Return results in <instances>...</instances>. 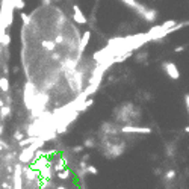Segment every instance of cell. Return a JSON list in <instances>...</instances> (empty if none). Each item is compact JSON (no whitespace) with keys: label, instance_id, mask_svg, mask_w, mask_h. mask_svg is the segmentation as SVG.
<instances>
[{"label":"cell","instance_id":"1","mask_svg":"<svg viewBox=\"0 0 189 189\" xmlns=\"http://www.w3.org/2000/svg\"><path fill=\"white\" fill-rule=\"evenodd\" d=\"M14 8L11 5V0H2L0 8V39L6 34V29L12 24V12Z\"/></svg>","mask_w":189,"mask_h":189},{"label":"cell","instance_id":"2","mask_svg":"<svg viewBox=\"0 0 189 189\" xmlns=\"http://www.w3.org/2000/svg\"><path fill=\"white\" fill-rule=\"evenodd\" d=\"M124 5H127L130 9H135V12H138L144 20H147L148 23H154L156 17H157V11L156 9H148L147 6L141 5L138 0H121Z\"/></svg>","mask_w":189,"mask_h":189},{"label":"cell","instance_id":"3","mask_svg":"<svg viewBox=\"0 0 189 189\" xmlns=\"http://www.w3.org/2000/svg\"><path fill=\"white\" fill-rule=\"evenodd\" d=\"M35 95H37L35 86H34L30 82H27V83L24 85V103L27 105V108H29V109H32V106H34Z\"/></svg>","mask_w":189,"mask_h":189},{"label":"cell","instance_id":"4","mask_svg":"<svg viewBox=\"0 0 189 189\" xmlns=\"http://www.w3.org/2000/svg\"><path fill=\"white\" fill-rule=\"evenodd\" d=\"M162 67H163L165 73H166V76H168L169 79L177 80V79L180 77V71H179V68H177V65H176L174 62H163Z\"/></svg>","mask_w":189,"mask_h":189},{"label":"cell","instance_id":"5","mask_svg":"<svg viewBox=\"0 0 189 189\" xmlns=\"http://www.w3.org/2000/svg\"><path fill=\"white\" fill-rule=\"evenodd\" d=\"M123 133H142V135H148L151 133L150 127H138V126H124L121 127Z\"/></svg>","mask_w":189,"mask_h":189},{"label":"cell","instance_id":"6","mask_svg":"<svg viewBox=\"0 0 189 189\" xmlns=\"http://www.w3.org/2000/svg\"><path fill=\"white\" fill-rule=\"evenodd\" d=\"M73 18H74L76 23H79V24H86V17L83 15V12H82V9L77 6V5H73Z\"/></svg>","mask_w":189,"mask_h":189},{"label":"cell","instance_id":"7","mask_svg":"<svg viewBox=\"0 0 189 189\" xmlns=\"http://www.w3.org/2000/svg\"><path fill=\"white\" fill-rule=\"evenodd\" d=\"M89 39H91V32H89V30H86V32L82 35V38H80V42H79V53H80V55L85 52V48H86V45H88Z\"/></svg>","mask_w":189,"mask_h":189},{"label":"cell","instance_id":"8","mask_svg":"<svg viewBox=\"0 0 189 189\" xmlns=\"http://www.w3.org/2000/svg\"><path fill=\"white\" fill-rule=\"evenodd\" d=\"M21 174H24V177H26L29 182L35 180V179H37V176H38V174L35 173V171H34V169H32V168H27V166H26L24 169H21Z\"/></svg>","mask_w":189,"mask_h":189},{"label":"cell","instance_id":"9","mask_svg":"<svg viewBox=\"0 0 189 189\" xmlns=\"http://www.w3.org/2000/svg\"><path fill=\"white\" fill-rule=\"evenodd\" d=\"M35 138L37 136H30V138H23L21 141H18V145L21 147V148H24V147H27V145H30L34 141H35Z\"/></svg>","mask_w":189,"mask_h":189},{"label":"cell","instance_id":"10","mask_svg":"<svg viewBox=\"0 0 189 189\" xmlns=\"http://www.w3.org/2000/svg\"><path fill=\"white\" fill-rule=\"evenodd\" d=\"M0 91L2 92H8L9 91V80L6 77H0Z\"/></svg>","mask_w":189,"mask_h":189},{"label":"cell","instance_id":"11","mask_svg":"<svg viewBox=\"0 0 189 189\" xmlns=\"http://www.w3.org/2000/svg\"><path fill=\"white\" fill-rule=\"evenodd\" d=\"M42 47L45 48V50H50V52H53L55 48H56V44H55V41H42Z\"/></svg>","mask_w":189,"mask_h":189},{"label":"cell","instance_id":"12","mask_svg":"<svg viewBox=\"0 0 189 189\" xmlns=\"http://www.w3.org/2000/svg\"><path fill=\"white\" fill-rule=\"evenodd\" d=\"M11 113V106H2L0 108V119H3V118H6L8 115Z\"/></svg>","mask_w":189,"mask_h":189},{"label":"cell","instance_id":"13","mask_svg":"<svg viewBox=\"0 0 189 189\" xmlns=\"http://www.w3.org/2000/svg\"><path fill=\"white\" fill-rule=\"evenodd\" d=\"M11 5L14 9H23L24 8V0H11Z\"/></svg>","mask_w":189,"mask_h":189},{"label":"cell","instance_id":"14","mask_svg":"<svg viewBox=\"0 0 189 189\" xmlns=\"http://www.w3.org/2000/svg\"><path fill=\"white\" fill-rule=\"evenodd\" d=\"M58 177L61 179V180H67L68 177H70V169H62V171H58Z\"/></svg>","mask_w":189,"mask_h":189},{"label":"cell","instance_id":"15","mask_svg":"<svg viewBox=\"0 0 189 189\" xmlns=\"http://www.w3.org/2000/svg\"><path fill=\"white\" fill-rule=\"evenodd\" d=\"M82 147L92 148V147H95V141H94V139H91V138H88V139H85V142H83V145H82Z\"/></svg>","mask_w":189,"mask_h":189},{"label":"cell","instance_id":"16","mask_svg":"<svg viewBox=\"0 0 189 189\" xmlns=\"http://www.w3.org/2000/svg\"><path fill=\"white\" fill-rule=\"evenodd\" d=\"M64 168H65V160H64V159H62V157H61V159H59V160H58V165H56V166H55V171H56V173H58V171H62V169H64Z\"/></svg>","mask_w":189,"mask_h":189},{"label":"cell","instance_id":"17","mask_svg":"<svg viewBox=\"0 0 189 189\" xmlns=\"http://www.w3.org/2000/svg\"><path fill=\"white\" fill-rule=\"evenodd\" d=\"M9 42H11V37H9V34L6 32V34L2 37V39H0V44H2V45H9Z\"/></svg>","mask_w":189,"mask_h":189},{"label":"cell","instance_id":"18","mask_svg":"<svg viewBox=\"0 0 189 189\" xmlns=\"http://www.w3.org/2000/svg\"><path fill=\"white\" fill-rule=\"evenodd\" d=\"M20 17H21V20H23V23H24V26H27V24L30 23V15H27V14H24V12H21V14H20Z\"/></svg>","mask_w":189,"mask_h":189},{"label":"cell","instance_id":"19","mask_svg":"<svg viewBox=\"0 0 189 189\" xmlns=\"http://www.w3.org/2000/svg\"><path fill=\"white\" fill-rule=\"evenodd\" d=\"M85 169H86V173H89V174H92V176H97V174H98V169H97L95 166H92V165L86 166Z\"/></svg>","mask_w":189,"mask_h":189},{"label":"cell","instance_id":"20","mask_svg":"<svg viewBox=\"0 0 189 189\" xmlns=\"http://www.w3.org/2000/svg\"><path fill=\"white\" fill-rule=\"evenodd\" d=\"M165 177H166L168 180L174 179V177H176V171H174V169H168V171H166V174H165Z\"/></svg>","mask_w":189,"mask_h":189},{"label":"cell","instance_id":"21","mask_svg":"<svg viewBox=\"0 0 189 189\" xmlns=\"http://www.w3.org/2000/svg\"><path fill=\"white\" fill-rule=\"evenodd\" d=\"M14 138H15L17 141H21V139L24 138V133H21V132H15V133H14Z\"/></svg>","mask_w":189,"mask_h":189},{"label":"cell","instance_id":"22","mask_svg":"<svg viewBox=\"0 0 189 189\" xmlns=\"http://www.w3.org/2000/svg\"><path fill=\"white\" fill-rule=\"evenodd\" d=\"M64 42V37L62 35H59V37L56 38V41H55V44H62Z\"/></svg>","mask_w":189,"mask_h":189},{"label":"cell","instance_id":"23","mask_svg":"<svg viewBox=\"0 0 189 189\" xmlns=\"http://www.w3.org/2000/svg\"><path fill=\"white\" fill-rule=\"evenodd\" d=\"M183 98H185V106H186V109H188V108H189V95H188V94H185V97H183Z\"/></svg>","mask_w":189,"mask_h":189},{"label":"cell","instance_id":"24","mask_svg":"<svg viewBox=\"0 0 189 189\" xmlns=\"http://www.w3.org/2000/svg\"><path fill=\"white\" fill-rule=\"evenodd\" d=\"M82 150H83V147H82V145H79V147H74V148H73V151H74V153H80Z\"/></svg>","mask_w":189,"mask_h":189},{"label":"cell","instance_id":"25","mask_svg":"<svg viewBox=\"0 0 189 189\" xmlns=\"http://www.w3.org/2000/svg\"><path fill=\"white\" fill-rule=\"evenodd\" d=\"M183 50H185V47H183V45H179V47H176V52H177V53H180V52H183Z\"/></svg>","mask_w":189,"mask_h":189},{"label":"cell","instance_id":"26","mask_svg":"<svg viewBox=\"0 0 189 189\" xmlns=\"http://www.w3.org/2000/svg\"><path fill=\"white\" fill-rule=\"evenodd\" d=\"M5 148H6V144L3 141H0V150H5Z\"/></svg>","mask_w":189,"mask_h":189},{"label":"cell","instance_id":"27","mask_svg":"<svg viewBox=\"0 0 189 189\" xmlns=\"http://www.w3.org/2000/svg\"><path fill=\"white\" fill-rule=\"evenodd\" d=\"M88 159H89V154H85V156H82V160H85V162H86Z\"/></svg>","mask_w":189,"mask_h":189},{"label":"cell","instance_id":"28","mask_svg":"<svg viewBox=\"0 0 189 189\" xmlns=\"http://www.w3.org/2000/svg\"><path fill=\"white\" fill-rule=\"evenodd\" d=\"M2 186H3L5 189H9V188H11V186H9V183H2Z\"/></svg>","mask_w":189,"mask_h":189},{"label":"cell","instance_id":"29","mask_svg":"<svg viewBox=\"0 0 189 189\" xmlns=\"http://www.w3.org/2000/svg\"><path fill=\"white\" fill-rule=\"evenodd\" d=\"M56 189H67L65 186H62V185H59V186H56Z\"/></svg>","mask_w":189,"mask_h":189},{"label":"cell","instance_id":"30","mask_svg":"<svg viewBox=\"0 0 189 189\" xmlns=\"http://www.w3.org/2000/svg\"><path fill=\"white\" fill-rule=\"evenodd\" d=\"M2 106H3V100L0 98V108H2Z\"/></svg>","mask_w":189,"mask_h":189},{"label":"cell","instance_id":"31","mask_svg":"<svg viewBox=\"0 0 189 189\" xmlns=\"http://www.w3.org/2000/svg\"><path fill=\"white\" fill-rule=\"evenodd\" d=\"M2 132H3V127H2V124H0V135H2Z\"/></svg>","mask_w":189,"mask_h":189}]
</instances>
